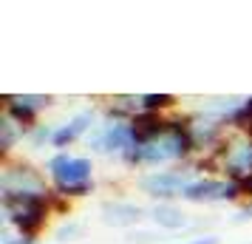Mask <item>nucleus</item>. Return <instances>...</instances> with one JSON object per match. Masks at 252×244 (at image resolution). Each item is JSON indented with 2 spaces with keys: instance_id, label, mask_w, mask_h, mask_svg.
<instances>
[{
  "instance_id": "1",
  "label": "nucleus",
  "mask_w": 252,
  "mask_h": 244,
  "mask_svg": "<svg viewBox=\"0 0 252 244\" xmlns=\"http://www.w3.org/2000/svg\"><path fill=\"white\" fill-rule=\"evenodd\" d=\"M195 145L187 128V114H170L167 128L156 134L153 139L139 142L133 151L127 153L122 165L136 168V171H164V168H179V165L195 162Z\"/></svg>"
},
{
  "instance_id": "2",
  "label": "nucleus",
  "mask_w": 252,
  "mask_h": 244,
  "mask_svg": "<svg viewBox=\"0 0 252 244\" xmlns=\"http://www.w3.org/2000/svg\"><path fill=\"white\" fill-rule=\"evenodd\" d=\"M46 176L51 182V190L63 196L65 202L82 199L94 193V159L91 156H77L71 151H54L46 159Z\"/></svg>"
},
{
  "instance_id": "3",
  "label": "nucleus",
  "mask_w": 252,
  "mask_h": 244,
  "mask_svg": "<svg viewBox=\"0 0 252 244\" xmlns=\"http://www.w3.org/2000/svg\"><path fill=\"white\" fill-rule=\"evenodd\" d=\"M195 162H198V171L210 168V174L224 176L229 182H244L252 176V137L229 131L227 139L221 142V148L213 156L195 159Z\"/></svg>"
},
{
  "instance_id": "4",
  "label": "nucleus",
  "mask_w": 252,
  "mask_h": 244,
  "mask_svg": "<svg viewBox=\"0 0 252 244\" xmlns=\"http://www.w3.org/2000/svg\"><path fill=\"white\" fill-rule=\"evenodd\" d=\"M48 176L32 162L3 159L0 168V199H51Z\"/></svg>"
},
{
  "instance_id": "5",
  "label": "nucleus",
  "mask_w": 252,
  "mask_h": 244,
  "mask_svg": "<svg viewBox=\"0 0 252 244\" xmlns=\"http://www.w3.org/2000/svg\"><path fill=\"white\" fill-rule=\"evenodd\" d=\"M195 176H201L198 162L164 168V171H145L136 179V187L150 202H176V199H182L184 187L190 185Z\"/></svg>"
},
{
  "instance_id": "6",
  "label": "nucleus",
  "mask_w": 252,
  "mask_h": 244,
  "mask_svg": "<svg viewBox=\"0 0 252 244\" xmlns=\"http://www.w3.org/2000/svg\"><path fill=\"white\" fill-rule=\"evenodd\" d=\"M51 213H54V193L51 199H0L3 227H12L23 236H37L46 227Z\"/></svg>"
},
{
  "instance_id": "7",
  "label": "nucleus",
  "mask_w": 252,
  "mask_h": 244,
  "mask_svg": "<svg viewBox=\"0 0 252 244\" xmlns=\"http://www.w3.org/2000/svg\"><path fill=\"white\" fill-rule=\"evenodd\" d=\"M85 142H88L91 153H96V156H114L119 162L139 145L130 119H99L96 128L88 134Z\"/></svg>"
},
{
  "instance_id": "8",
  "label": "nucleus",
  "mask_w": 252,
  "mask_h": 244,
  "mask_svg": "<svg viewBox=\"0 0 252 244\" xmlns=\"http://www.w3.org/2000/svg\"><path fill=\"white\" fill-rule=\"evenodd\" d=\"M241 199L244 196H241L238 182H229L216 174L195 176L182 193V202H190V205H232Z\"/></svg>"
},
{
  "instance_id": "9",
  "label": "nucleus",
  "mask_w": 252,
  "mask_h": 244,
  "mask_svg": "<svg viewBox=\"0 0 252 244\" xmlns=\"http://www.w3.org/2000/svg\"><path fill=\"white\" fill-rule=\"evenodd\" d=\"M187 128H190V137H193V145H195V156L198 159H207L221 148V142L227 139L229 134V125L218 116L207 114L201 108H195L187 114Z\"/></svg>"
},
{
  "instance_id": "10",
  "label": "nucleus",
  "mask_w": 252,
  "mask_h": 244,
  "mask_svg": "<svg viewBox=\"0 0 252 244\" xmlns=\"http://www.w3.org/2000/svg\"><path fill=\"white\" fill-rule=\"evenodd\" d=\"M99 119H102V114H99V108H96V105L74 111L68 119L57 122V131H54V142H51V148H54V151H68L71 145H77L80 139H88V134L96 128V122H99Z\"/></svg>"
},
{
  "instance_id": "11",
  "label": "nucleus",
  "mask_w": 252,
  "mask_h": 244,
  "mask_svg": "<svg viewBox=\"0 0 252 244\" xmlns=\"http://www.w3.org/2000/svg\"><path fill=\"white\" fill-rule=\"evenodd\" d=\"M54 105L51 94H3V114H9L26 128H34L40 114Z\"/></svg>"
},
{
  "instance_id": "12",
  "label": "nucleus",
  "mask_w": 252,
  "mask_h": 244,
  "mask_svg": "<svg viewBox=\"0 0 252 244\" xmlns=\"http://www.w3.org/2000/svg\"><path fill=\"white\" fill-rule=\"evenodd\" d=\"M99 219L105 227H119V230H136L139 221L148 219V208H142L130 199H105L99 205Z\"/></svg>"
},
{
  "instance_id": "13",
  "label": "nucleus",
  "mask_w": 252,
  "mask_h": 244,
  "mask_svg": "<svg viewBox=\"0 0 252 244\" xmlns=\"http://www.w3.org/2000/svg\"><path fill=\"white\" fill-rule=\"evenodd\" d=\"M148 219L153 227H159L164 233H182L193 224L187 210H182L176 202H153L148 208Z\"/></svg>"
},
{
  "instance_id": "14",
  "label": "nucleus",
  "mask_w": 252,
  "mask_h": 244,
  "mask_svg": "<svg viewBox=\"0 0 252 244\" xmlns=\"http://www.w3.org/2000/svg\"><path fill=\"white\" fill-rule=\"evenodd\" d=\"M26 134H29L26 125H20L9 114H0V156L3 159H12L14 148H20L26 142Z\"/></svg>"
},
{
  "instance_id": "15",
  "label": "nucleus",
  "mask_w": 252,
  "mask_h": 244,
  "mask_svg": "<svg viewBox=\"0 0 252 244\" xmlns=\"http://www.w3.org/2000/svg\"><path fill=\"white\" fill-rule=\"evenodd\" d=\"M167 119H170V116H164V114L139 111V114L130 119V125H133V131H136V139L139 142H148V139H153L156 134H161V131L167 128Z\"/></svg>"
},
{
  "instance_id": "16",
  "label": "nucleus",
  "mask_w": 252,
  "mask_h": 244,
  "mask_svg": "<svg viewBox=\"0 0 252 244\" xmlns=\"http://www.w3.org/2000/svg\"><path fill=\"white\" fill-rule=\"evenodd\" d=\"M139 105H142V111L164 114V116H170L179 111V100L173 94H139Z\"/></svg>"
},
{
  "instance_id": "17",
  "label": "nucleus",
  "mask_w": 252,
  "mask_h": 244,
  "mask_svg": "<svg viewBox=\"0 0 252 244\" xmlns=\"http://www.w3.org/2000/svg\"><path fill=\"white\" fill-rule=\"evenodd\" d=\"M54 131H57V122H37L34 128H29L26 134V145L29 148H51V142H54Z\"/></svg>"
},
{
  "instance_id": "18",
  "label": "nucleus",
  "mask_w": 252,
  "mask_h": 244,
  "mask_svg": "<svg viewBox=\"0 0 252 244\" xmlns=\"http://www.w3.org/2000/svg\"><path fill=\"white\" fill-rule=\"evenodd\" d=\"M82 230H85V227H82L80 221H74V219H65V221H63V224L57 227V230H54V239H57L60 244L77 242V239L82 236Z\"/></svg>"
},
{
  "instance_id": "19",
  "label": "nucleus",
  "mask_w": 252,
  "mask_h": 244,
  "mask_svg": "<svg viewBox=\"0 0 252 244\" xmlns=\"http://www.w3.org/2000/svg\"><path fill=\"white\" fill-rule=\"evenodd\" d=\"M164 242V236L161 233H150V230H130L125 236V244H161Z\"/></svg>"
},
{
  "instance_id": "20",
  "label": "nucleus",
  "mask_w": 252,
  "mask_h": 244,
  "mask_svg": "<svg viewBox=\"0 0 252 244\" xmlns=\"http://www.w3.org/2000/svg\"><path fill=\"white\" fill-rule=\"evenodd\" d=\"M0 244H37V236H23V233L3 227L0 230Z\"/></svg>"
},
{
  "instance_id": "21",
  "label": "nucleus",
  "mask_w": 252,
  "mask_h": 244,
  "mask_svg": "<svg viewBox=\"0 0 252 244\" xmlns=\"http://www.w3.org/2000/svg\"><path fill=\"white\" fill-rule=\"evenodd\" d=\"M182 244H221V239H218L216 233H198L193 239H184Z\"/></svg>"
},
{
  "instance_id": "22",
  "label": "nucleus",
  "mask_w": 252,
  "mask_h": 244,
  "mask_svg": "<svg viewBox=\"0 0 252 244\" xmlns=\"http://www.w3.org/2000/svg\"><path fill=\"white\" fill-rule=\"evenodd\" d=\"M244 221H252V199H250V202H244L241 210L232 216V224H244Z\"/></svg>"
},
{
  "instance_id": "23",
  "label": "nucleus",
  "mask_w": 252,
  "mask_h": 244,
  "mask_svg": "<svg viewBox=\"0 0 252 244\" xmlns=\"http://www.w3.org/2000/svg\"><path fill=\"white\" fill-rule=\"evenodd\" d=\"M238 187H241V196L250 202V199H252V176H250V179H244V182H238Z\"/></svg>"
},
{
  "instance_id": "24",
  "label": "nucleus",
  "mask_w": 252,
  "mask_h": 244,
  "mask_svg": "<svg viewBox=\"0 0 252 244\" xmlns=\"http://www.w3.org/2000/svg\"><path fill=\"white\" fill-rule=\"evenodd\" d=\"M37 244H43V242H37Z\"/></svg>"
}]
</instances>
